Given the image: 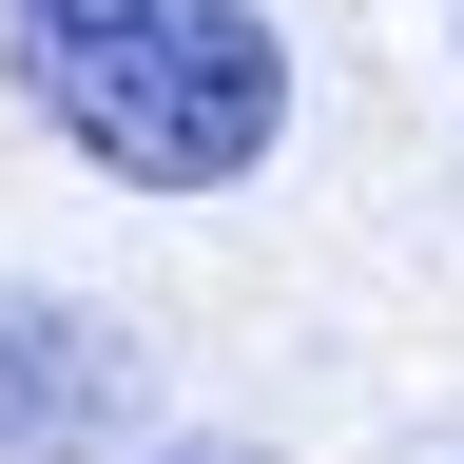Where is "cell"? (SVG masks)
<instances>
[{
  "label": "cell",
  "instance_id": "6da1fadb",
  "mask_svg": "<svg viewBox=\"0 0 464 464\" xmlns=\"http://www.w3.org/2000/svg\"><path fill=\"white\" fill-rule=\"evenodd\" d=\"M0 78L116 194H252L290 136V39L252 0H0Z\"/></svg>",
  "mask_w": 464,
  "mask_h": 464
},
{
  "label": "cell",
  "instance_id": "7a4b0ae2",
  "mask_svg": "<svg viewBox=\"0 0 464 464\" xmlns=\"http://www.w3.org/2000/svg\"><path fill=\"white\" fill-rule=\"evenodd\" d=\"M136 426V348L78 290H0V464H97Z\"/></svg>",
  "mask_w": 464,
  "mask_h": 464
}]
</instances>
